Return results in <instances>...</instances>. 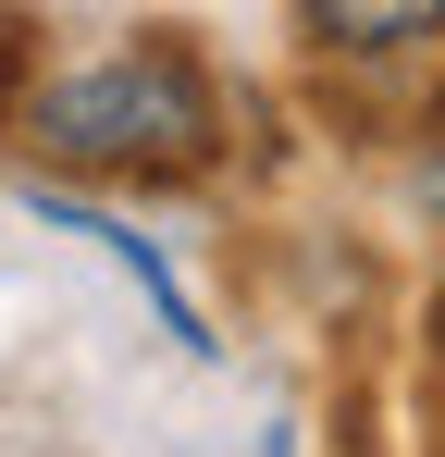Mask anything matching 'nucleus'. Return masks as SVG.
<instances>
[{
    "mask_svg": "<svg viewBox=\"0 0 445 457\" xmlns=\"http://www.w3.org/2000/svg\"><path fill=\"white\" fill-rule=\"evenodd\" d=\"M13 137L50 161V173L186 186V173L222 161V87H211V62H198L173 25H148V37H124V50H99V62H74V75L25 87Z\"/></svg>",
    "mask_w": 445,
    "mask_h": 457,
    "instance_id": "nucleus-1",
    "label": "nucleus"
},
{
    "mask_svg": "<svg viewBox=\"0 0 445 457\" xmlns=\"http://www.w3.org/2000/svg\"><path fill=\"white\" fill-rule=\"evenodd\" d=\"M297 37L322 62H421L445 50V0H297Z\"/></svg>",
    "mask_w": 445,
    "mask_h": 457,
    "instance_id": "nucleus-2",
    "label": "nucleus"
},
{
    "mask_svg": "<svg viewBox=\"0 0 445 457\" xmlns=\"http://www.w3.org/2000/svg\"><path fill=\"white\" fill-rule=\"evenodd\" d=\"M25 198H38V223H63V235H87V247H99V260H112V272H137V297L161 309V334H173V346H198V359H211V334H198V297H186V285H173V260H161V247H148L137 223H112V211H87V198H63V186H25Z\"/></svg>",
    "mask_w": 445,
    "mask_h": 457,
    "instance_id": "nucleus-3",
    "label": "nucleus"
},
{
    "mask_svg": "<svg viewBox=\"0 0 445 457\" xmlns=\"http://www.w3.org/2000/svg\"><path fill=\"white\" fill-rule=\"evenodd\" d=\"M25 87H38V12H25V0H0V137H13Z\"/></svg>",
    "mask_w": 445,
    "mask_h": 457,
    "instance_id": "nucleus-4",
    "label": "nucleus"
},
{
    "mask_svg": "<svg viewBox=\"0 0 445 457\" xmlns=\"http://www.w3.org/2000/svg\"><path fill=\"white\" fill-rule=\"evenodd\" d=\"M421 198H433V223H445V161H421Z\"/></svg>",
    "mask_w": 445,
    "mask_h": 457,
    "instance_id": "nucleus-5",
    "label": "nucleus"
},
{
    "mask_svg": "<svg viewBox=\"0 0 445 457\" xmlns=\"http://www.w3.org/2000/svg\"><path fill=\"white\" fill-rule=\"evenodd\" d=\"M421 334H433V371H445V297H433V321H421Z\"/></svg>",
    "mask_w": 445,
    "mask_h": 457,
    "instance_id": "nucleus-6",
    "label": "nucleus"
},
{
    "mask_svg": "<svg viewBox=\"0 0 445 457\" xmlns=\"http://www.w3.org/2000/svg\"><path fill=\"white\" fill-rule=\"evenodd\" d=\"M260 457H297V445H285V433H260Z\"/></svg>",
    "mask_w": 445,
    "mask_h": 457,
    "instance_id": "nucleus-7",
    "label": "nucleus"
}]
</instances>
